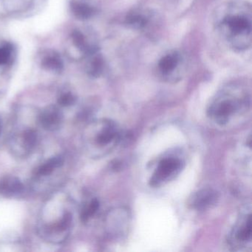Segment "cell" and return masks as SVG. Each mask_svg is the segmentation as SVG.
I'll return each mask as SVG.
<instances>
[{
    "mask_svg": "<svg viewBox=\"0 0 252 252\" xmlns=\"http://www.w3.org/2000/svg\"><path fill=\"white\" fill-rule=\"evenodd\" d=\"M130 214L123 207L115 208L107 216V230L113 239H123L127 234L130 225Z\"/></svg>",
    "mask_w": 252,
    "mask_h": 252,
    "instance_id": "obj_8",
    "label": "cell"
},
{
    "mask_svg": "<svg viewBox=\"0 0 252 252\" xmlns=\"http://www.w3.org/2000/svg\"><path fill=\"white\" fill-rule=\"evenodd\" d=\"M184 167V162L181 158L169 156L162 159L150 180L153 187H158L173 179L178 175Z\"/></svg>",
    "mask_w": 252,
    "mask_h": 252,
    "instance_id": "obj_7",
    "label": "cell"
},
{
    "mask_svg": "<svg viewBox=\"0 0 252 252\" xmlns=\"http://www.w3.org/2000/svg\"><path fill=\"white\" fill-rule=\"evenodd\" d=\"M150 17L144 11H134L128 16V24L135 29H143L148 24Z\"/></svg>",
    "mask_w": 252,
    "mask_h": 252,
    "instance_id": "obj_16",
    "label": "cell"
},
{
    "mask_svg": "<svg viewBox=\"0 0 252 252\" xmlns=\"http://www.w3.org/2000/svg\"><path fill=\"white\" fill-rule=\"evenodd\" d=\"M23 185L21 181L14 176H5L0 178V194L11 197L22 192Z\"/></svg>",
    "mask_w": 252,
    "mask_h": 252,
    "instance_id": "obj_14",
    "label": "cell"
},
{
    "mask_svg": "<svg viewBox=\"0 0 252 252\" xmlns=\"http://www.w3.org/2000/svg\"><path fill=\"white\" fill-rule=\"evenodd\" d=\"M98 209H99V202L97 199H93L82 210V215H81L82 221L86 222L93 218L98 212Z\"/></svg>",
    "mask_w": 252,
    "mask_h": 252,
    "instance_id": "obj_17",
    "label": "cell"
},
{
    "mask_svg": "<svg viewBox=\"0 0 252 252\" xmlns=\"http://www.w3.org/2000/svg\"><path fill=\"white\" fill-rule=\"evenodd\" d=\"M218 193L212 189H203L196 191L189 200V205L196 211H206L218 203Z\"/></svg>",
    "mask_w": 252,
    "mask_h": 252,
    "instance_id": "obj_9",
    "label": "cell"
},
{
    "mask_svg": "<svg viewBox=\"0 0 252 252\" xmlns=\"http://www.w3.org/2000/svg\"><path fill=\"white\" fill-rule=\"evenodd\" d=\"M67 55L72 60H78L89 58L98 51L95 36L88 30L74 29L67 39Z\"/></svg>",
    "mask_w": 252,
    "mask_h": 252,
    "instance_id": "obj_3",
    "label": "cell"
},
{
    "mask_svg": "<svg viewBox=\"0 0 252 252\" xmlns=\"http://www.w3.org/2000/svg\"><path fill=\"white\" fill-rule=\"evenodd\" d=\"M63 163H64V158L62 156L51 158L38 168L37 170L36 171V174L39 176H46L52 173L57 168L63 166Z\"/></svg>",
    "mask_w": 252,
    "mask_h": 252,
    "instance_id": "obj_15",
    "label": "cell"
},
{
    "mask_svg": "<svg viewBox=\"0 0 252 252\" xmlns=\"http://www.w3.org/2000/svg\"><path fill=\"white\" fill-rule=\"evenodd\" d=\"M217 32L233 51L242 52L252 46V5L246 0H231L221 5L215 17Z\"/></svg>",
    "mask_w": 252,
    "mask_h": 252,
    "instance_id": "obj_1",
    "label": "cell"
},
{
    "mask_svg": "<svg viewBox=\"0 0 252 252\" xmlns=\"http://www.w3.org/2000/svg\"><path fill=\"white\" fill-rule=\"evenodd\" d=\"M187 67V59L184 54L178 51H171L159 60L158 75L164 82H176L184 76Z\"/></svg>",
    "mask_w": 252,
    "mask_h": 252,
    "instance_id": "obj_4",
    "label": "cell"
},
{
    "mask_svg": "<svg viewBox=\"0 0 252 252\" xmlns=\"http://www.w3.org/2000/svg\"><path fill=\"white\" fill-rule=\"evenodd\" d=\"M97 128L94 135V144L100 149L109 152L120 142L122 134L114 122L105 119L98 123Z\"/></svg>",
    "mask_w": 252,
    "mask_h": 252,
    "instance_id": "obj_6",
    "label": "cell"
},
{
    "mask_svg": "<svg viewBox=\"0 0 252 252\" xmlns=\"http://www.w3.org/2000/svg\"><path fill=\"white\" fill-rule=\"evenodd\" d=\"M17 58L15 44L7 40H0V69H10Z\"/></svg>",
    "mask_w": 252,
    "mask_h": 252,
    "instance_id": "obj_12",
    "label": "cell"
},
{
    "mask_svg": "<svg viewBox=\"0 0 252 252\" xmlns=\"http://www.w3.org/2000/svg\"><path fill=\"white\" fill-rule=\"evenodd\" d=\"M70 7L72 14L81 20H88L96 13V8L88 0H71Z\"/></svg>",
    "mask_w": 252,
    "mask_h": 252,
    "instance_id": "obj_13",
    "label": "cell"
},
{
    "mask_svg": "<svg viewBox=\"0 0 252 252\" xmlns=\"http://www.w3.org/2000/svg\"><path fill=\"white\" fill-rule=\"evenodd\" d=\"M39 64L44 70L60 73L64 70V63L60 53L55 50L45 49L39 54Z\"/></svg>",
    "mask_w": 252,
    "mask_h": 252,
    "instance_id": "obj_10",
    "label": "cell"
},
{
    "mask_svg": "<svg viewBox=\"0 0 252 252\" xmlns=\"http://www.w3.org/2000/svg\"><path fill=\"white\" fill-rule=\"evenodd\" d=\"M63 119V115L60 109L53 105L46 107L39 116V122L42 127L50 131L58 129Z\"/></svg>",
    "mask_w": 252,
    "mask_h": 252,
    "instance_id": "obj_11",
    "label": "cell"
},
{
    "mask_svg": "<svg viewBox=\"0 0 252 252\" xmlns=\"http://www.w3.org/2000/svg\"><path fill=\"white\" fill-rule=\"evenodd\" d=\"M36 139H37V136H36V132L34 131L27 130L25 132L23 140H24L26 148L29 150H32L36 144Z\"/></svg>",
    "mask_w": 252,
    "mask_h": 252,
    "instance_id": "obj_19",
    "label": "cell"
},
{
    "mask_svg": "<svg viewBox=\"0 0 252 252\" xmlns=\"http://www.w3.org/2000/svg\"><path fill=\"white\" fill-rule=\"evenodd\" d=\"M76 97L71 92H64L60 94L58 103L62 107H70L76 102Z\"/></svg>",
    "mask_w": 252,
    "mask_h": 252,
    "instance_id": "obj_18",
    "label": "cell"
},
{
    "mask_svg": "<svg viewBox=\"0 0 252 252\" xmlns=\"http://www.w3.org/2000/svg\"><path fill=\"white\" fill-rule=\"evenodd\" d=\"M249 88L243 82L225 85L214 97L208 108V116L220 126L228 125L250 109Z\"/></svg>",
    "mask_w": 252,
    "mask_h": 252,
    "instance_id": "obj_2",
    "label": "cell"
},
{
    "mask_svg": "<svg viewBox=\"0 0 252 252\" xmlns=\"http://www.w3.org/2000/svg\"><path fill=\"white\" fill-rule=\"evenodd\" d=\"M228 244L235 249H242L252 241V214L251 206H245L240 212L228 237Z\"/></svg>",
    "mask_w": 252,
    "mask_h": 252,
    "instance_id": "obj_5",
    "label": "cell"
}]
</instances>
